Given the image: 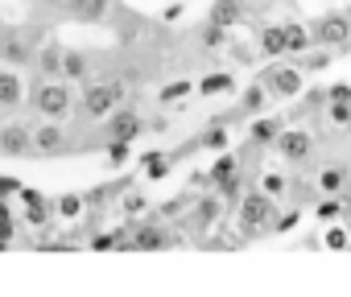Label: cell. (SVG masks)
<instances>
[{
  "label": "cell",
  "instance_id": "obj_1",
  "mask_svg": "<svg viewBox=\"0 0 351 297\" xmlns=\"http://www.w3.org/2000/svg\"><path fill=\"white\" fill-rule=\"evenodd\" d=\"M42 120H71V112L79 107V91L66 79H38L29 99H25Z\"/></svg>",
  "mask_w": 351,
  "mask_h": 297
},
{
  "label": "cell",
  "instance_id": "obj_2",
  "mask_svg": "<svg viewBox=\"0 0 351 297\" xmlns=\"http://www.w3.org/2000/svg\"><path fill=\"white\" fill-rule=\"evenodd\" d=\"M273 203L277 198H269L265 190H244L240 194V203H236V231H240V240L269 235V227H273Z\"/></svg>",
  "mask_w": 351,
  "mask_h": 297
},
{
  "label": "cell",
  "instance_id": "obj_3",
  "mask_svg": "<svg viewBox=\"0 0 351 297\" xmlns=\"http://www.w3.org/2000/svg\"><path fill=\"white\" fill-rule=\"evenodd\" d=\"M124 99H128V87H124L120 79H87L83 91H79V112H83L87 120H104V116H112Z\"/></svg>",
  "mask_w": 351,
  "mask_h": 297
},
{
  "label": "cell",
  "instance_id": "obj_4",
  "mask_svg": "<svg viewBox=\"0 0 351 297\" xmlns=\"http://www.w3.org/2000/svg\"><path fill=\"white\" fill-rule=\"evenodd\" d=\"M29 153H34V157H62V153H71L66 120H42V124H29Z\"/></svg>",
  "mask_w": 351,
  "mask_h": 297
},
{
  "label": "cell",
  "instance_id": "obj_5",
  "mask_svg": "<svg viewBox=\"0 0 351 297\" xmlns=\"http://www.w3.org/2000/svg\"><path fill=\"white\" fill-rule=\"evenodd\" d=\"M141 132H145V116H141L132 103H120L112 116H104V140H124V144H132Z\"/></svg>",
  "mask_w": 351,
  "mask_h": 297
},
{
  "label": "cell",
  "instance_id": "obj_6",
  "mask_svg": "<svg viewBox=\"0 0 351 297\" xmlns=\"http://www.w3.org/2000/svg\"><path fill=\"white\" fill-rule=\"evenodd\" d=\"M173 244H178V235H169L161 223H136L128 231L124 248H132V252H161V248H173Z\"/></svg>",
  "mask_w": 351,
  "mask_h": 297
},
{
  "label": "cell",
  "instance_id": "obj_7",
  "mask_svg": "<svg viewBox=\"0 0 351 297\" xmlns=\"http://www.w3.org/2000/svg\"><path fill=\"white\" fill-rule=\"evenodd\" d=\"M277 153H281L285 162H298V166H302V162L314 153V132H306V128H281Z\"/></svg>",
  "mask_w": 351,
  "mask_h": 297
},
{
  "label": "cell",
  "instance_id": "obj_8",
  "mask_svg": "<svg viewBox=\"0 0 351 297\" xmlns=\"http://www.w3.org/2000/svg\"><path fill=\"white\" fill-rule=\"evenodd\" d=\"M261 83L273 99H293L302 91V70L298 66H273L269 75H261Z\"/></svg>",
  "mask_w": 351,
  "mask_h": 297
},
{
  "label": "cell",
  "instance_id": "obj_9",
  "mask_svg": "<svg viewBox=\"0 0 351 297\" xmlns=\"http://www.w3.org/2000/svg\"><path fill=\"white\" fill-rule=\"evenodd\" d=\"M21 198H25V223L38 227V231H46L50 227V215H54V198H46L34 186H21Z\"/></svg>",
  "mask_w": 351,
  "mask_h": 297
},
{
  "label": "cell",
  "instance_id": "obj_10",
  "mask_svg": "<svg viewBox=\"0 0 351 297\" xmlns=\"http://www.w3.org/2000/svg\"><path fill=\"white\" fill-rule=\"evenodd\" d=\"M0 157H29V124H0Z\"/></svg>",
  "mask_w": 351,
  "mask_h": 297
},
{
  "label": "cell",
  "instance_id": "obj_11",
  "mask_svg": "<svg viewBox=\"0 0 351 297\" xmlns=\"http://www.w3.org/2000/svg\"><path fill=\"white\" fill-rule=\"evenodd\" d=\"M310 34H314L318 46H343V42L351 38V21H347L343 13H330V17H322Z\"/></svg>",
  "mask_w": 351,
  "mask_h": 297
},
{
  "label": "cell",
  "instance_id": "obj_12",
  "mask_svg": "<svg viewBox=\"0 0 351 297\" xmlns=\"http://www.w3.org/2000/svg\"><path fill=\"white\" fill-rule=\"evenodd\" d=\"M228 207H223V198H195L191 203V227H199V231H211L215 223H219V215H223Z\"/></svg>",
  "mask_w": 351,
  "mask_h": 297
},
{
  "label": "cell",
  "instance_id": "obj_13",
  "mask_svg": "<svg viewBox=\"0 0 351 297\" xmlns=\"http://www.w3.org/2000/svg\"><path fill=\"white\" fill-rule=\"evenodd\" d=\"M62 54H66V50H62L58 42H46V46L34 54L38 75H42V79H62Z\"/></svg>",
  "mask_w": 351,
  "mask_h": 297
},
{
  "label": "cell",
  "instance_id": "obj_14",
  "mask_svg": "<svg viewBox=\"0 0 351 297\" xmlns=\"http://www.w3.org/2000/svg\"><path fill=\"white\" fill-rule=\"evenodd\" d=\"M66 17L83 21V25H95V21L108 17V0H66Z\"/></svg>",
  "mask_w": 351,
  "mask_h": 297
},
{
  "label": "cell",
  "instance_id": "obj_15",
  "mask_svg": "<svg viewBox=\"0 0 351 297\" xmlns=\"http://www.w3.org/2000/svg\"><path fill=\"white\" fill-rule=\"evenodd\" d=\"M0 58L9 66H25V62H34V46H25L21 34H5L0 38Z\"/></svg>",
  "mask_w": 351,
  "mask_h": 297
},
{
  "label": "cell",
  "instance_id": "obj_16",
  "mask_svg": "<svg viewBox=\"0 0 351 297\" xmlns=\"http://www.w3.org/2000/svg\"><path fill=\"white\" fill-rule=\"evenodd\" d=\"M62 79L66 83H87L91 79V58L83 50H66L62 54Z\"/></svg>",
  "mask_w": 351,
  "mask_h": 297
},
{
  "label": "cell",
  "instance_id": "obj_17",
  "mask_svg": "<svg viewBox=\"0 0 351 297\" xmlns=\"http://www.w3.org/2000/svg\"><path fill=\"white\" fill-rule=\"evenodd\" d=\"M25 103V83L17 70H0V107H17Z\"/></svg>",
  "mask_w": 351,
  "mask_h": 297
},
{
  "label": "cell",
  "instance_id": "obj_18",
  "mask_svg": "<svg viewBox=\"0 0 351 297\" xmlns=\"http://www.w3.org/2000/svg\"><path fill=\"white\" fill-rule=\"evenodd\" d=\"M277 136H281V120H273V116L269 120L261 116V120L248 124V140L252 144H277Z\"/></svg>",
  "mask_w": 351,
  "mask_h": 297
},
{
  "label": "cell",
  "instance_id": "obj_19",
  "mask_svg": "<svg viewBox=\"0 0 351 297\" xmlns=\"http://www.w3.org/2000/svg\"><path fill=\"white\" fill-rule=\"evenodd\" d=\"M240 17H244V5H240V0H215V5H211V17H207V21H215V25L232 29Z\"/></svg>",
  "mask_w": 351,
  "mask_h": 297
},
{
  "label": "cell",
  "instance_id": "obj_20",
  "mask_svg": "<svg viewBox=\"0 0 351 297\" xmlns=\"http://www.w3.org/2000/svg\"><path fill=\"white\" fill-rule=\"evenodd\" d=\"M281 29H285V50H289V54H306V50L314 46L310 25H298V21H293V25H281Z\"/></svg>",
  "mask_w": 351,
  "mask_h": 297
},
{
  "label": "cell",
  "instance_id": "obj_21",
  "mask_svg": "<svg viewBox=\"0 0 351 297\" xmlns=\"http://www.w3.org/2000/svg\"><path fill=\"white\" fill-rule=\"evenodd\" d=\"M318 190L322 194H343L347 190V170L343 166H322L318 170Z\"/></svg>",
  "mask_w": 351,
  "mask_h": 297
},
{
  "label": "cell",
  "instance_id": "obj_22",
  "mask_svg": "<svg viewBox=\"0 0 351 297\" xmlns=\"http://www.w3.org/2000/svg\"><path fill=\"white\" fill-rule=\"evenodd\" d=\"M256 46H261V54H269V58H281V54H285V29H281V25H269V29H261Z\"/></svg>",
  "mask_w": 351,
  "mask_h": 297
},
{
  "label": "cell",
  "instance_id": "obj_23",
  "mask_svg": "<svg viewBox=\"0 0 351 297\" xmlns=\"http://www.w3.org/2000/svg\"><path fill=\"white\" fill-rule=\"evenodd\" d=\"M228 144H232V136L223 132V120H215V124H211V128H207L195 144H191V148H215V153H223Z\"/></svg>",
  "mask_w": 351,
  "mask_h": 297
},
{
  "label": "cell",
  "instance_id": "obj_24",
  "mask_svg": "<svg viewBox=\"0 0 351 297\" xmlns=\"http://www.w3.org/2000/svg\"><path fill=\"white\" fill-rule=\"evenodd\" d=\"M228 91H236V75H232V70L207 75V79L199 83V95H228Z\"/></svg>",
  "mask_w": 351,
  "mask_h": 297
},
{
  "label": "cell",
  "instance_id": "obj_25",
  "mask_svg": "<svg viewBox=\"0 0 351 297\" xmlns=\"http://www.w3.org/2000/svg\"><path fill=\"white\" fill-rule=\"evenodd\" d=\"M169 162H173V153H145V157H141V166H145V178H153V182L169 178Z\"/></svg>",
  "mask_w": 351,
  "mask_h": 297
},
{
  "label": "cell",
  "instance_id": "obj_26",
  "mask_svg": "<svg viewBox=\"0 0 351 297\" xmlns=\"http://www.w3.org/2000/svg\"><path fill=\"white\" fill-rule=\"evenodd\" d=\"M343 211H347V190H343V194H326V198H322V203L314 207V215H318L322 223H335V219H339Z\"/></svg>",
  "mask_w": 351,
  "mask_h": 297
},
{
  "label": "cell",
  "instance_id": "obj_27",
  "mask_svg": "<svg viewBox=\"0 0 351 297\" xmlns=\"http://www.w3.org/2000/svg\"><path fill=\"white\" fill-rule=\"evenodd\" d=\"M207 174H211V182H223V178L240 174V157H236V153H228V148H223V153L215 157V166H211Z\"/></svg>",
  "mask_w": 351,
  "mask_h": 297
},
{
  "label": "cell",
  "instance_id": "obj_28",
  "mask_svg": "<svg viewBox=\"0 0 351 297\" xmlns=\"http://www.w3.org/2000/svg\"><path fill=\"white\" fill-rule=\"evenodd\" d=\"M265 103H269V91H265V83H252V87L244 91V99H240V112L256 116V112H265Z\"/></svg>",
  "mask_w": 351,
  "mask_h": 297
},
{
  "label": "cell",
  "instance_id": "obj_29",
  "mask_svg": "<svg viewBox=\"0 0 351 297\" xmlns=\"http://www.w3.org/2000/svg\"><path fill=\"white\" fill-rule=\"evenodd\" d=\"M215 190H219L223 207H236V203H240V194H244V174H232V178L215 182Z\"/></svg>",
  "mask_w": 351,
  "mask_h": 297
},
{
  "label": "cell",
  "instance_id": "obj_30",
  "mask_svg": "<svg viewBox=\"0 0 351 297\" xmlns=\"http://www.w3.org/2000/svg\"><path fill=\"white\" fill-rule=\"evenodd\" d=\"M83 207H87L83 194H58V198H54V215H58V219H79Z\"/></svg>",
  "mask_w": 351,
  "mask_h": 297
},
{
  "label": "cell",
  "instance_id": "obj_31",
  "mask_svg": "<svg viewBox=\"0 0 351 297\" xmlns=\"http://www.w3.org/2000/svg\"><path fill=\"white\" fill-rule=\"evenodd\" d=\"M223 42H228V29H223V25H215V21H207V25H203V34H199V46H203V50H219Z\"/></svg>",
  "mask_w": 351,
  "mask_h": 297
},
{
  "label": "cell",
  "instance_id": "obj_32",
  "mask_svg": "<svg viewBox=\"0 0 351 297\" xmlns=\"http://www.w3.org/2000/svg\"><path fill=\"white\" fill-rule=\"evenodd\" d=\"M0 240H5V244H13V240H17V219H13L9 198H0Z\"/></svg>",
  "mask_w": 351,
  "mask_h": 297
},
{
  "label": "cell",
  "instance_id": "obj_33",
  "mask_svg": "<svg viewBox=\"0 0 351 297\" xmlns=\"http://www.w3.org/2000/svg\"><path fill=\"white\" fill-rule=\"evenodd\" d=\"M326 116H330L335 128H351V99H335V103H326Z\"/></svg>",
  "mask_w": 351,
  "mask_h": 297
},
{
  "label": "cell",
  "instance_id": "obj_34",
  "mask_svg": "<svg viewBox=\"0 0 351 297\" xmlns=\"http://www.w3.org/2000/svg\"><path fill=\"white\" fill-rule=\"evenodd\" d=\"M191 203H195V194H178L173 203H165L157 215H161V219H178V215H186V211H191Z\"/></svg>",
  "mask_w": 351,
  "mask_h": 297
},
{
  "label": "cell",
  "instance_id": "obj_35",
  "mask_svg": "<svg viewBox=\"0 0 351 297\" xmlns=\"http://www.w3.org/2000/svg\"><path fill=\"white\" fill-rule=\"evenodd\" d=\"M104 148H108V162L112 166H124L132 157V144H124V140H104Z\"/></svg>",
  "mask_w": 351,
  "mask_h": 297
},
{
  "label": "cell",
  "instance_id": "obj_36",
  "mask_svg": "<svg viewBox=\"0 0 351 297\" xmlns=\"http://www.w3.org/2000/svg\"><path fill=\"white\" fill-rule=\"evenodd\" d=\"M322 244H326L330 252H343V248H351V235H347V227H335V223H330V231L322 235Z\"/></svg>",
  "mask_w": 351,
  "mask_h": 297
},
{
  "label": "cell",
  "instance_id": "obj_37",
  "mask_svg": "<svg viewBox=\"0 0 351 297\" xmlns=\"http://www.w3.org/2000/svg\"><path fill=\"white\" fill-rule=\"evenodd\" d=\"M191 91H195V83L178 79V83H169V87H161V103H173V99H182V95H191Z\"/></svg>",
  "mask_w": 351,
  "mask_h": 297
},
{
  "label": "cell",
  "instance_id": "obj_38",
  "mask_svg": "<svg viewBox=\"0 0 351 297\" xmlns=\"http://www.w3.org/2000/svg\"><path fill=\"white\" fill-rule=\"evenodd\" d=\"M261 190H265L269 198H281V194H285V178H281V174H261Z\"/></svg>",
  "mask_w": 351,
  "mask_h": 297
},
{
  "label": "cell",
  "instance_id": "obj_39",
  "mask_svg": "<svg viewBox=\"0 0 351 297\" xmlns=\"http://www.w3.org/2000/svg\"><path fill=\"white\" fill-rule=\"evenodd\" d=\"M302 223V211H285L281 219H273V227H269V235H285L289 227H298Z\"/></svg>",
  "mask_w": 351,
  "mask_h": 297
},
{
  "label": "cell",
  "instance_id": "obj_40",
  "mask_svg": "<svg viewBox=\"0 0 351 297\" xmlns=\"http://www.w3.org/2000/svg\"><path fill=\"white\" fill-rule=\"evenodd\" d=\"M145 207H149V203H145L136 190H128V194H124V203H120V211H124L128 219H132V215H145Z\"/></svg>",
  "mask_w": 351,
  "mask_h": 297
},
{
  "label": "cell",
  "instance_id": "obj_41",
  "mask_svg": "<svg viewBox=\"0 0 351 297\" xmlns=\"http://www.w3.org/2000/svg\"><path fill=\"white\" fill-rule=\"evenodd\" d=\"M13 194H21V182L17 178H0V198H13Z\"/></svg>",
  "mask_w": 351,
  "mask_h": 297
},
{
  "label": "cell",
  "instance_id": "obj_42",
  "mask_svg": "<svg viewBox=\"0 0 351 297\" xmlns=\"http://www.w3.org/2000/svg\"><path fill=\"white\" fill-rule=\"evenodd\" d=\"M326 62H330V54H326V50H318V54H310V58H306V70H322Z\"/></svg>",
  "mask_w": 351,
  "mask_h": 297
},
{
  "label": "cell",
  "instance_id": "obj_43",
  "mask_svg": "<svg viewBox=\"0 0 351 297\" xmlns=\"http://www.w3.org/2000/svg\"><path fill=\"white\" fill-rule=\"evenodd\" d=\"M335 99H351V87H347V83H335V87L326 91V103H335Z\"/></svg>",
  "mask_w": 351,
  "mask_h": 297
},
{
  "label": "cell",
  "instance_id": "obj_44",
  "mask_svg": "<svg viewBox=\"0 0 351 297\" xmlns=\"http://www.w3.org/2000/svg\"><path fill=\"white\" fill-rule=\"evenodd\" d=\"M191 186L199 190V186H215V182H211V174H191Z\"/></svg>",
  "mask_w": 351,
  "mask_h": 297
},
{
  "label": "cell",
  "instance_id": "obj_45",
  "mask_svg": "<svg viewBox=\"0 0 351 297\" xmlns=\"http://www.w3.org/2000/svg\"><path fill=\"white\" fill-rule=\"evenodd\" d=\"M5 248H9V244H5V240H0V252H5Z\"/></svg>",
  "mask_w": 351,
  "mask_h": 297
},
{
  "label": "cell",
  "instance_id": "obj_46",
  "mask_svg": "<svg viewBox=\"0 0 351 297\" xmlns=\"http://www.w3.org/2000/svg\"><path fill=\"white\" fill-rule=\"evenodd\" d=\"M240 5H252V0H240Z\"/></svg>",
  "mask_w": 351,
  "mask_h": 297
}]
</instances>
